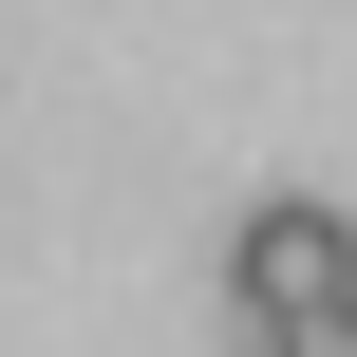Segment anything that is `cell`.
<instances>
[{
  "mask_svg": "<svg viewBox=\"0 0 357 357\" xmlns=\"http://www.w3.org/2000/svg\"><path fill=\"white\" fill-rule=\"evenodd\" d=\"M226 301H245V339H282V320L357 301V226L320 207V188H264V207L226 226Z\"/></svg>",
  "mask_w": 357,
  "mask_h": 357,
  "instance_id": "cell-1",
  "label": "cell"
},
{
  "mask_svg": "<svg viewBox=\"0 0 357 357\" xmlns=\"http://www.w3.org/2000/svg\"><path fill=\"white\" fill-rule=\"evenodd\" d=\"M264 357H357V301H320V320H282Z\"/></svg>",
  "mask_w": 357,
  "mask_h": 357,
  "instance_id": "cell-2",
  "label": "cell"
}]
</instances>
